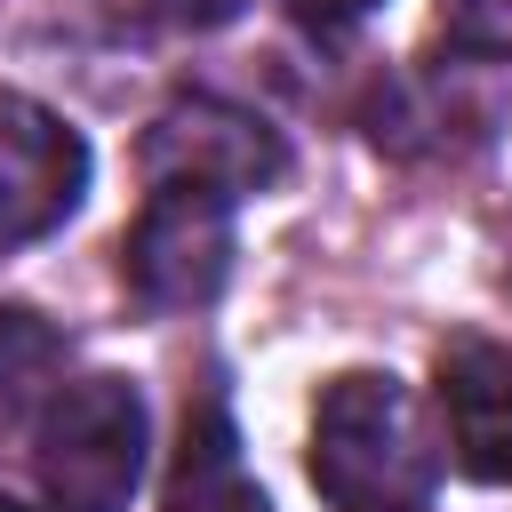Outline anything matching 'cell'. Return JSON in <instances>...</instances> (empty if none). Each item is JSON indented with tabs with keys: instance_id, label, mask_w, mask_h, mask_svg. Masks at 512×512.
I'll use <instances>...</instances> for the list:
<instances>
[{
	"instance_id": "cell-1",
	"label": "cell",
	"mask_w": 512,
	"mask_h": 512,
	"mask_svg": "<svg viewBox=\"0 0 512 512\" xmlns=\"http://www.w3.org/2000/svg\"><path fill=\"white\" fill-rule=\"evenodd\" d=\"M312 488L328 512H424L440 480V448L424 432L416 392L392 368H344L312 400Z\"/></svg>"
},
{
	"instance_id": "cell-2",
	"label": "cell",
	"mask_w": 512,
	"mask_h": 512,
	"mask_svg": "<svg viewBox=\"0 0 512 512\" xmlns=\"http://www.w3.org/2000/svg\"><path fill=\"white\" fill-rule=\"evenodd\" d=\"M144 392L112 368L72 376L48 392L40 424H32V464H40V496L48 512H128L136 480H144Z\"/></svg>"
},
{
	"instance_id": "cell-3",
	"label": "cell",
	"mask_w": 512,
	"mask_h": 512,
	"mask_svg": "<svg viewBox=\"0 0 512 512\" xmlns=\"http://www.w3.org/2000/svg\"><path fill=\"white\" fill-rule=\"evenodd\" d=\"M120 272L152 312H200L232 280V200L208 184H152L120 240Z\"/></svg>"
},
{
	"instance_id": "cell-4",
	"label": "cell",
	"mask_w": 512,
	"mask_h": 512,
	"mask_svg": "<svg viewBox=\"0 0 512 512\" xmlns=\"http://www.w3.org/2000/svg\"><path fill=\"white\" fill-rule=\"evenodd\" d=\"M280 168H288V144H280L256 112L216 104V96L168 104V112L144 128V176H152V184H208V192L240 200V192L280 184Z\"/></svg>"
},
{
	"instance_id": "cell-5",
	"label": "cell",
	"mask_w": 512,
	"mask_h": 512,
	"mask_svg": "<svg viewBox=\"0 0 512 512\" xmlns=\"http://www.w3.org/2000/svg\"><path fill=\"white\" fill-rule=\"evenodd\" d=\"M88 192V144L64 112L0 88V248L56 232Z\"/></svg>"
},
{
	"instance_id": "cell-6",
	"label": "cell",
	"mask_w": 512,
	"mask_h": 512,
	"mask_svg": "<svg viewBox=\"0 0 512 512\" xmlns=\"http://www.w3.org/2000/svg\"><path fill=\"white\" fill-rule=\"evenodd\" d=\"M432 384H440V424H448L456 472L512 480V352L488 336H448Z\"/></svg>"
},
{
	"instance_id": "cell-7",
	"label": "cell",
	"mask_w": 512,
	"mask_h": 512,
	"mask_svg": "<svg viewBox=\"0 0 512 512\" xmlns=\"http://www.w3.org/2000/svg\"><path fill=\"white\" fill-rule=\"evenodd\" d=\"M168 512H272L264 488L240 472L224 400H200V416H184V456H176V480H168Z\"/></svg>"
},
{
	"instance_id": "cell-8",
	"label": "cell",
	"mask_w": 512,
	"mask_h": 512,
	"mask_svg": "<svg viewBox=\"0 0 512 512\" xmlns=\"http://www.w3.org/2000/svg\"><path fill=\"white\" fill-rule=\"evenodd\" d=\"M56 360H64V344H56V328H40V312H0V440H16L24 432V416L40 408V384L56 376Z\"/></svg>"
},
{
	"instance_id": "cell-9",
	"label": "cell",
	"mask_w": 512,
	"mask_h": 512,
	"mask_svg": "<svg viewBox=\"0 0 512 512\" xmlns=\"http://www.w3.org/2000/svg\"><path fill=\"white\" fill-rule=\"evenodd\" d=\"M440 24L456 48L512 64V0H440Z\"/></svg>"
},
{
	"instance_id": "cell-10",
	"label": "cell",
	"mask_w": 512,
	"mask_h": 512,
	"mask_svg": "<svg viewBox=\"0 0 512 512\" xmlns=\"http://www.w3.org/2000/svg\"><path fill=\"white\" fill-rule=\"evenodd\" d=\"M168 24H192V32H208V24H232L248 0H152Z\"/></svg>"
},
{
	"instance_id": "cell-11",
	"label": "cell",
	"mask_w": 512,
	"mask_h": 512,
	"mask_svg": "<svg viewBox=\"0 0 512 512\" xmlns=\"http://www.w3.org/2000/svg\"><path fill=\"white\" fill-rule=\"evenodd\" d=\"M296 16H312V24H344V16H368L376 0H288Z\"/></svg>"
},
{
	"instance_id": "cell-12",
	"label": "cell",
	"mask_w": 512,
	"mask_h": 512,
	"mask_svg": "<svg viewBox=\"0 0 512 512\" xmlns=\"http://www.w3.org/2000/svg\"><path fill=\"white\" fill-rule=\"evenodd\" d=\"M0 512H24V504H16V496H0Z\"/></svg>"
}]
</instances>
